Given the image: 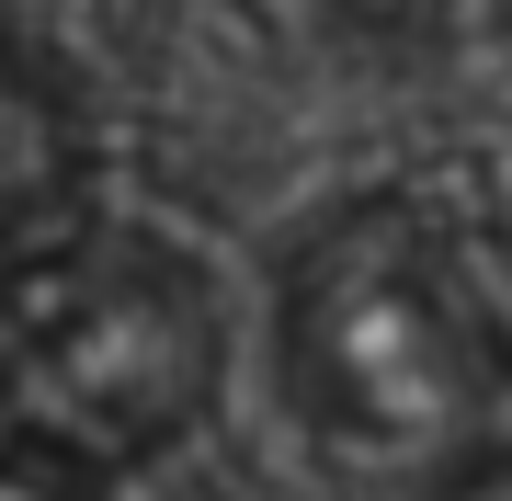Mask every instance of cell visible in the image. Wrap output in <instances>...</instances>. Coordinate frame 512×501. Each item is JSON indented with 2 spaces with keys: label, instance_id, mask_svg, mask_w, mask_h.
Listing matches in <instances>:
<instances>
[{
  "label": "cell",
  "instance_id": "obj_1",
  "mask_svg": "<svg viewBox=\"0 0 512 501\" xmlns=\"http://www.w3.org/2000/svg\"><path fill=\"white\" fill-rule=\"evenodd\" d=\"M285 388L353 479L456 467L512 399V331L467 240L421 205H353L285 274Z\"/></svg>",
  "mask_w": 512,
  "mask_h": 501
}]
</instances>
